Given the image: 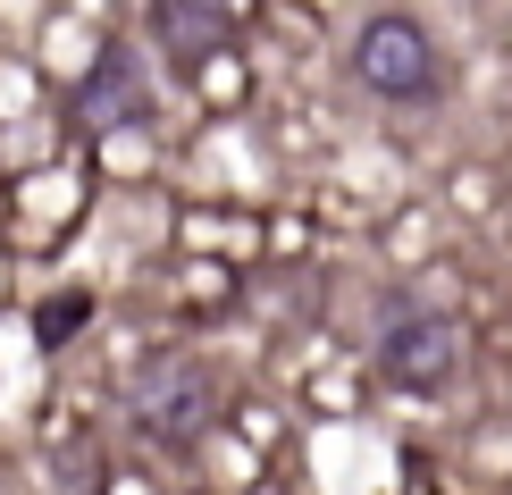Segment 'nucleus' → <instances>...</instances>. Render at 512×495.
Segmentation results:
<instances>
[{"mask_svg": "<svg viewBox=\"0 0 512 495\" xmlns=\"http://www.w3.org/2000/svg\"><path fill=\"white\" fill-rule=\"evenodd\" d=\"M353 76L370 84L378 101H429L437 93V42H429V26L420 17H370V26L353 34Z\"/></svg>", "mask_w": 512, "mask_h": 495, "instance_id": "obj_1", "label": "nucleus"}, {"mask_svg": "<svg viewBox=\"0 0 512 495\" xmlns=\"http://www.w3.org/2000/svg\"><path fill=\"white\" fill-rule=\"evenodd\" d=\"M210 420H219V386H210V370L194 353H168V361H152V370L135 378V428L143 437L194 445Z\"/></svg>", "mask_w": 512, "mask_h": 495, "instance_id": "obj_2", "label": "nucleus"}, {"mask_svg": "<svg viewBox=\"0 0 512 495\" xmlns=\"http://www.w3.org/2000/svg\"><path fill=\"white\" fill-rule=\"evenodd\" d=\"M378 370H387L403 395H445L462 370V328L445 311H395L378 328Z\"/></svg>", "mask_w": 512, "mask_h": 495, "instance_id": "obj_3", "label": "nucleus"}, {"mask_svg": "<svg viewBox=\"0 0 512 495\" xmlns=\"http://www.w3.org/2000/svg\"><path fill=\"white\" fill-rule=\"evenodd\" d=\"M143 26L177 76H210V59L236 51V0H143Z\"/></svg>", "mask_w": 512, "mask_h": 495, "instance_id": "obj_4", "label": "nucleus"}, {"mask_svg": "<svg viewBox=\"0 0 512 495\" xmlns=\"http://www.w3.org/2000/svg\"><path fill=\"white\" fill-rule=\"evenodd\" d=\"M152 110V84H143V59L126 51V42H101V59L84 68V84L68 93V118L84 135H118V126H135Z\"/></svg>", "mask_w": 512, "mask_h": 495, "instance_id": "obj_5", "label": "nucleus"}, {"mask_svg": "<svg viewBox=\"0 0 512 495\" xmlns=\"http://www.w3.org/2000/svg\"><path fill=\"white\" fill-rule=\"evenodd\" d=\"M84 311H93L84 294H51V303H42V344H68L84 328Z\"/></svg>", "mask_w": 512, "mask_h": 495, "instance_id": "obj_6", "label": "nucleus"}]
</instances>
